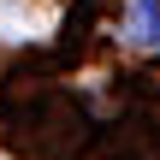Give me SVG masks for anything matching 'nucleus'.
Returning a JSON list of instances; mask_svg holds the SVG:
<instances>
[{
	"label": "nucleus",
	"mask_w": 160,
	"mask_h": 160,
	"mask_svg": "<svg viewBox=\"0 0 160 160\" xmlns=\"http://www.w3.org/2000/svg\"><path fill=\"white\" fill-rule=\"evenodd\" d=\"M125 36L137 48H160V0H131L125 6Z\"/></svg>",
	"instance_id": "f257e3e1"
}]
</instances>
